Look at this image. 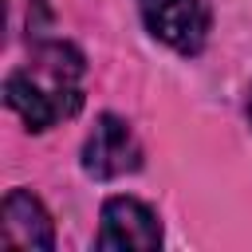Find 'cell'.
<instances>
[{"mask_svg": "<svg viewBox=\"0 0 252 252\" xmlns=\"http://www.w3.org/2000/svg\"><path fill=\"white\" fill-rule=\"evenodd\" d=\"M0 240L4 248H24V252H47L55 248V228L43 209V201L28 189H12L0 209Z\"/></svg>", "mask_w": 252, "mask_h": 252, "instance_id": "4", "label": "cell"}, {"mask_svg": "<svg viewBox=\"0 0 252 252\" xmlns=\"http://www.w3.org/2000/svg\"><path fill=\"white\" fill-rule=\"evenodd\" d=\"M4 98H8V106L28 122V130H35V134L51 130L59 118H71L67 102H63L55 91H47L32 71H16V75H8V83H4Z\"/></svg>", "mask_w": 252, "mask_h": 252, "instance_id": "5", "label": "cell"}, {"mask_svg": "<svg viewBox=\"0 0 252 252\" xmlns=\"http://www.w3.org/2000/svg\"><path fill=\"white\" fill-rule=\"evenodd\" d=\"M142 20L154 39L181 55H197L209 39V4L205 0H138Z\"/></svg>", "mask_w": 252, "mask_h": 252, "instance_id": "2", "label": "cell"}, {"mask_svg": "<svg viewBox=\"0 0 252 252\" xmlns=\"http://www.w3.org/2000/svg\"><path fill=\"white\" fill-rule=\"evenodd\" d=\"M161 244V220L138 197H110L98 217L102 252H154Z\"/></svg>", "mask_w": 252, "mask_h": 252, "instance_id": "1", "label": "cell"}, {"mask_svg": "<svg viewBox=\"0 0 252 252\" xmlns=\"http://www.w3.org/2000/svg\"><path fill=\"white\" fill-rule=\"evenodd\" d=\"M138 165H142V146H138L134 130L122 118L102 114L83 142V169L94 181H114V177L134 173Z\"/></svg>", "mask_w": 252, "mask_h": 252, "instance_id": "3", "label": "cell"}]
</instances>
